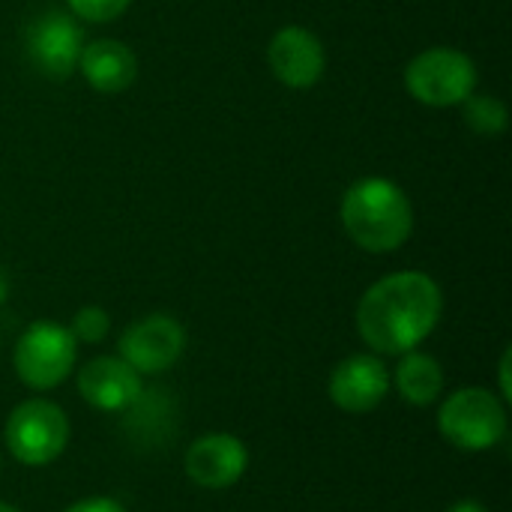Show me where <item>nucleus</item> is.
<instances>
[{
	"label": "nucleus",
	"mask_w": 512,
	"mask_h": 512,
	"mask_svg": "<svg viewBox=\"0 0 512 512\" xmlns=\"http://www.w3.org/2000/svg\"><path fill=\"white\" fill-rule=\"evenodd\" d=\"M444 294L438 282L417 270L378 279L357 306L360 339L378 354H408L438 327Z\"/></svg>",
	"instance_id": "nucleus-1"
},
{
	"label": "nucleus",
	"mask_w": 512,
	"mask_h": 512,
	"mask_svg": "<svg viewBox=\"0 0 512 512\" xmlns=\"http://www.w3.org/2000/svg\"><path fill=\"white\" fill-rule=\"evenodd\" d=\"M342 225L360 249L384 255L408 243L414 231V210L393 180L366 177L345 192Z\"/></svg>",
	"instance_id": "nucleus-2"
},
{
	"label": "nucleus",
	"mask_w": 512,
	"mask_h": 512,
	"mask_svg": "<svg viewBox=\"0 0 512 512\" xmlns=\"http://www.w3.org/2000/svg\"><path fill=\"white\" fill-rule=\"evenodd\" d=\"M438 432L465 453H483L504 441L507 408L504 399L483 387H465L444 399L438 411Z\"/></svg>",
	"instance_id": "nucleus-3"
},
{
	"label": "nucleus",
	"mask_w": 512,
	"mask_h": 512,
	"mask_svg": "<svg viewBox=\"0 0 512 512\" xmlns=\"http://www.w3.org/2000/svg\"><path fill=\"white\" fill-rule=\"evenodd\" d=\"M3 438L9 453L27 468L51 465L69 444V420L60 405L48 399H27L21 402L6 426Z\"/></svg>",
	"instance_id": "nucleus-4"
},
{
	"label": "nucleus",
	"mask_w": 512,
	"mask_h": 512,
	"mask_svg": "<svg viewBox=\"0 0 512 512\" xmlns=\"http://www.w3.org/2000/svg\"><path fill=\"white\" fill-rule=\"evenodd\" d=\"M408 93L432 108L462 105L477 87L474 60L456 48H426L405 69Z\"/></svg>",
	"instance_id": "nucleus-5"
},
{
	"label": "nucleus",
	"mask_w": 512,
	"mask_h": 512,
	"mask_svg": "<svg viewBox=\"0 0 512 512\" xmlns=\"http://www.w3.org/2000/svg\"><path fill=\"white\" fill-rule=\"evenodd\" d=\"M15 372L30 390H51L69 378L78 360V342L69 327L54 321L30 324L15 345Z\"/></svg>",
	"instance_id": "nucleus-6"
},
{
	"label": "nucleus",
	"mask_w": 512,
	"mask_h": 512,
	"mask_svg": "<svg viewBox=\"0 0 512 512\" xmlns=\"http://www.w3.org/2000/svg\"><path fill=\"white\" fill-rule=\"evenodd\" d=\"M117 348V357H123L138 375H162L183 357L186 330L171 315H147L123 330Z\"/></svg>",
	"instance_id": "nucleus-7"
},
{
	"label": "nucleus",
	"mask_w": 512,
	"mask_h": 512,
	"mask_svg": "<svg viewBox=\"0 0 512 512\" xmlns=\"http://www.w3.org/2000/svg\"><path fill=\"white\" fill-rule=\"evenodd\" d=\"M390 369L375 354H351L333 372L327 393L333 405L345 414H369L390 393Z\"/></svg>",
	"instance_id": "nucleus-8"
},
{
	"label": "nucleus",
	"mask_w": 512,
	"mask_h": 512,
	"mask_svg": "<svg viewBox=\"0 0 512 512\" xmlns=\"http://www.w3.org/2000/svg\"><path fill=\"white\" fill-rule=\"evenodd\" d=\"M183 465L195 486L207 492H225L246 474L249 450L237 435L213 432L189 444Z\"/></svg>",
	"instance_id": "nucleus-9"
},
{
	"label": "nucleus",
	"mask_w": 512,
	"mask_h": 512,
	"mask_svg": "<svg viewBox=\"0 0 512 512\" xmlns=\"http://www.w3.org/2000/svg\"><path fill=\"white\" fill-rule=\"evenodd\" d=\"M27 54L45 78L66 81L81 57V30L75 18L63 12L36 18L27 30Z\"/></svg>",
	"instance_id": "nucleus-10"
},
{
	"label": "nucleus",
	"mask_w": 512,
	"mask_h": 512,
	"mask_svg": "<svg viewBox=\"0 0 512 512\" xmlns=\"http://www.w3.org/2000/svg\"><path fill=\"white\" fill-rule=\"evenodd\" d=\"M267 60H270L273 75L294 90H306V87L318 84L324 75V66H327L321 39L312 30L297 27V24L282 27L270 39Z\"/></svg>",
	"instance_id": "nucleus-11"
},
{
	"label": "nucleus",
	"mask_w": 512,
	"mask_h": 512,
	"mask_svg": "<svg viewBox=\"0 0 512 512\" xmlns=\"http://www.w3.org/2000/svg\"><path fill=\"white\" fill-rule=\"evenodd\" d=\"M78 393L96 411H126L141 399L144 384L123 357H96L81 366Z\"/></svg>",
	"instance_id": "nucleus-12"
},
{
	"label": "nucleus",
	"mask_w": 512,
	"mask_h": 512,
	"mask_svg": "<svg viewBox=\"0 0 512 512\" xmlns=\"http://www.w3.org/2000/svg\"><path fill=\"white\" fill-rule=\"evenodd\" d=\"M78 66H81V75L87 78V84L108 96L123 93L138 75V60H135L132 48L117 39H96L87 48H81Z\"/></svg>",
	"instance_id": "nucleus-13"
},
{
	"label": "nucleus",
	"mask_w": 512,
	"mask_h": 512,
	"mask_svg": "<svg viewBox=\"0 0 512 512\" xmlns=\"http://www.w3.org/2000/svg\"><path fill=\"white\" fill-rule=\"evenodd\" d=\"M396 390L408 405L426 408L441 399L444 390V369L432 354L408 351L396 366Z\"/></svg>",
	"instance_id": "nucleus-14"
},
{
	"label": "nucleus",
	"mask_w": 512,
	"mask_h": 512,
	"mask_svg": "<svg viewBox=\"0 0 512 512\" xmlns=\"http://www.w3.org/2000/svg\"><path fill=\"white\" fill-rule=\"evenodd\" d=\"M465 123L480 135H498L507 129V105L495 96H468L465 102Z\"/></svg>",
	"instance_id": "nucleus-15"
},
{
	"label": "nucleus",
	"mask_w": 512,
	"mask_h": 512,
	"mask_svg": "<svg viewBox=\"0 0 512 512\" xmlns=\"http://www.w3.org/2000/svg\"><path fill=\"white\" fill-rule=\"evenodd\" d=\"M111 330V321H108V312L99 309V306H84L75 312L72 324H69V333L75 336V342H87V345H99Z\"/></svg>",
	"instance_id": "nucleus-16"
},
{
	"label": "nucleus",
	"mask_w": 512,
	"mask_h": 512,
	"mask_svg": "<svg viewBox=\"0 0 512 512\" xmlns=\"http://www.w3.org/2000/svg\"><path fill=\"white\" fill-rule=\"evenodd\" d=\"M81 21H111L129 9L132 0H66Z\"/></svg>",
	"instance_id": "nucleus-17"
},
{
	"label": "nucleus",
	"mask_w": 512,
	"mask_h": 512,
	"mask_svg": "<svg viewBox=\"0 0 512 512\" xmlns=\"http://www.w3.org/2000/svg\"><path fill=\"white\" fill-rule=\"evenodd\" d=\"M66 512H126V507L114 498H84Z\"/></svg>",
	"instance_id": "nucleus-18"
},
{
	"label": "nucleus",
	"mask_w": 512,
	"mask_h": 512,
	"mask_svg": "<svg viewBox=\"0 0 512 512\" xmlns=\"http://www.w3.org/2000/svg\"><path fill=\"white\" fill-rule=\"evenodd\" d=\"M498 372H501V399H504V402H510L512 396V387H510V351H504V357H501V369H498Z\"/></svg>",
	"instance_id": "nucleus-19"
},
{
	"label": "nucleus",
	"mask_w": 512,
	"mask_h": 512,
	"mask_svg": "<svg viewBox=\"0 0 512 512\" xmlns=\"http://www.w3.org/2000/svg\"><path fill=\"white\" fill-rule=\"evenodd\" d=\"M447 512H489L480 501H456Z\"/></svg>",
	"instance_id": "nucleus-20"
},
{
	"label": "nucleus",
	"mask_w": 512,
	"mask_h": 512,
	"mask_svg": "<svg viewBox=\"0 0 512 512\" xmlns=\"http://www.w3.org/2000/svg\"><path fill=\"white\" fill-rule=\"evenodd\" d=\"M6 297H9V279H6V273L0 270V306H3Z\"/></svg>",
	"instance_id": "nucleus-21"
},
{
	"label": "nucleus",
	"mask_w": 512,
	"mask_h": 512,
	"mask_svg": "<svg viewBox=\"0 0 512 512\" xmlns=\"http://www.w3.org/2000/svg\"><path fill=\"white\" fill-rule=\"evenodd\" d=\"M0 512H21V510H15V507H9V504H0Z\"/></svg>",
	"instance_id": "nucleus-22"
},
{
	"label": "nucleus",
	"mask_w": 512,
	"mask_h": 512,
	"mask_svg": "<svg viewBox=\"0 0 512 512\" xmlns=\"http://www.w3.org/2000/svg\"><path fill=\"white\" fill-rule=\"evenodd\" d=\"M0 468H3V459H0Z\"/></svg>",
	"instance_id": "nucleus-23"
}]
</instances>
